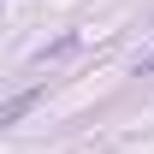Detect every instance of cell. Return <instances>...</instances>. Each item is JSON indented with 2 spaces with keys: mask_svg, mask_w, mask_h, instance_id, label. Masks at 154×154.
I'll use <instances>...</instances> for the list:
<instances>
[{
  "mask_svg": "<svg viewBox=\"0 0 154 154\" xmlns=\"http://www.w3.org/2000/svg\"><path fill=\"white\" fill-rule=\"evenodd\" d=\"M154 71V48H148V54H136V77H148Z\"/></svg>",
  "mask_w": 154,
  "mask_h": 154,
  "instance_id": "obj_2",
  "label": "cell"
},
{
  "mask_svg": "<svg viewBox=\"0 0 154 154\" xmlns=\"http://www.w3.org/2000/svg\"><path fill=\"white\" fill-rule=\"evenodd\" d=\"M36 101H42V89H18V95H6V101H0V131H6V125H18Z\"/></svg>",
  "mask_w": 154,
  "mask_h": 154,
  "instance_id": "obj_1",
  "label": "cell"
}]
</instances>
